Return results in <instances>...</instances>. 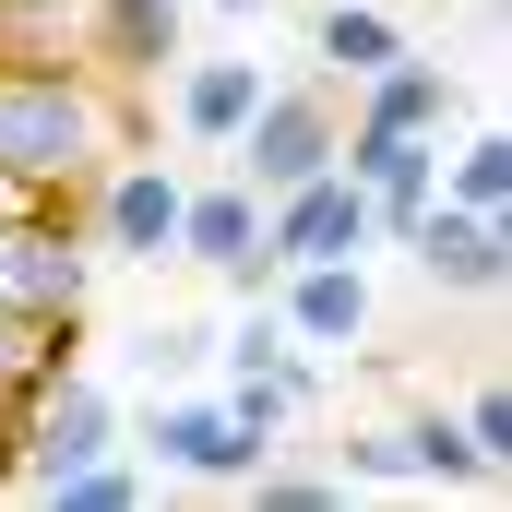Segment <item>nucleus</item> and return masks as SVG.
Instances as JSON below:
<instances>
[{"mask_svg": "<svg viewBox=\"0 0 512 512\" xmlns=\"http://www.w3.org/2000/svg\"><path fill=\"white\" fill-rule=\"evenodd\" d=\"M108 155H120V108H108L96 72H72V60H12V48H0V167H12V179L84 191Z\"/></svg>", "mask_w": 512, "mask_h": 512, "instance_id": "f257e3e1", "label": "nucleus"}, {"mask_svg": "<svg viewBox=\"0 0 512 512\" xmlns=\"http://www.w3.org/2000/svg\"><path fill=\"white\" fill-rule=\"evenodd\" d=\"M334 131H346V108H334L322 84H262L251 120L227 131V155H239V179L274 203V191H298L310 167H334Z\"/></svg>", "mask_w": 512, "mask_h": 512, "instance_id": "f03ea898", "label": "nucleus"}, {"mask_svg": "<svg viewBox=\"0 0 512 512\" xmlns=\"http://www.w3.org/2000/svg\"><path fill=\"white\" fill-rule=\"evenodd\" d=\"M84 274H96V251L72 227V191L0 215V310H84Z\"/></svg>", "mask_w": 512, "mask_h": 512, "instance_id": "7ed1b4c3", "label": "nucleus"}, {"mask_svg": "<svg viewBox=\"0 0 512 512\" xmlns=\"http://www.w3.org/2000/svg\"><path fill=\"white\" fill-rule=\"evenodd\" d=\"M370 239H382V227H370V191H358L346 167H310L298 191L262 203V251L274 262H358Z\"/></svg>", "mask_w": 512, "mask_h": 512, "instance_id": "20e7f679", "label": "nucleus"}, {"mask_svg": "<svg viewBox=\"0 0 512 512\" xmlns=\"http://www.w3.org/2000/svg\"><path fill=\"white\" fill-rule=\"evenodd\" d=\"M334 167L370 191V227L405 239V227H417V203L441 191V131H370V120H346V131H334Z\"/></svg>", "mask_w": 512, "mask_h": 512, "instance_id": "39448f33", "label": "nucleus"}, {"mask_svg": "<svg viewBox=\"0 0 512 512\" xmlns=\"http://www.w3.org/2000/svg\"><path fill=\"white\" fill-rule=\"evenodd\" d=\"M143 441H155V465H167V477H191V489H251V465L274 453V441L239 429V405H191V393H155Z\"/></svg>", "mask_w": 512, "mask_h": 512, "instance_id": "423d86ee", "label": "nucleus"}, {"mask_svg": "<svg viewBox=\"0 0 512 512\" xmlns=\"http://www.w3.org/2000/svg\"><path fill=\"white\" fill-rule=\"evenodd\" d=\"M405 251H417L429 286H453V298H501V286H512V227H501V215H477V203H441V191L417 203Z\"/></svg>", "mask_w": 512, "mask_h": 512, "instance_id": "0eeeda50", "label": "nucleus"}, {"mask_svg": "<svg viewBox=\"0 0 512 512\" xmlns=\"http://www.w3.org/2000/svg\"><path fill=\"white\" fill-rule=\"evenodd\" d=\"M179 191L167 167H96V251L108 262H179Z\"/></svg>", "mask_w": 512, "mask_h": 512, "instance_id": "6e6552de", "label": "nucleus"}, {"mask_svg": "<svg viewBox=\"0 0 512 512\" xmlns=\"http://www.w3.org/2000/svg\"><path fill=\"white\" fill-rule=\"evenodd\" d=\"M179 262L227 274V286H262L274 251H262V191L251 179H215V191H179Z\"/></svg>", "mask_w": 512, "mask_h": 512, "instance_id": "1a4fd4ad", "label": "nucleus"}, {"mask_svg": "<svg viewBox=\"0 0 512 512\" xmlns=\"http://www.w3.org/2000/svg\"><path fill=\"white\" fill-rule=\"evenodd\" d=\"M274 274H286L274 322H286L298 346H358V334H370V274H358V262H274Z\"/></svg>", "mask_w": 512, "mask_h": 512, "instance_id": "9d476101", "label": "nucleus"}, {"mask_svg": "<svg viewBox=\"0 0 512 512\" xmlns=\"http://www.w3.org/2000/svg\"><path fill=\"white\" fill-rule=\"evenodd\" d=\"M441 108H453V72L405 48V60H382V72L358 84V108H346V120H370V131H441Z\"/></svg>", "mask_w": 512, "mask_h": 512, "instance_id": "9b49d317", "label": "nucleus"}, {"mask_svg": "<svg viewBox=\"0 0 512 512\" xmlns=\"http://www.w3.org/2000/svg\"><path fill=\"white\" fill-rule=\"evenodd\" d=\"M84 370V310H0V393Z\"/></svg>", "mask_w": 512, "mask_h": 512, "instance_id": "f8f14e48", "label": "nucleus"}, {"mask_svg": "<svg viewBox=\"0 0 512 512\" xmlns=\"http://www.w3.org/2000/svg\"><path fill=\"white\" fill-rule=\"evenodd\" d=\"M310 60H322V72H346V84H370L382 60H405V24H393L382 0H322V36H310Z\"/></svg>", "mask_w": 512, "mask_h": 512, "instance_id": "ddd939ff", "label": "nucleus"}, {"mask_svg": "<svg viewBox=\"0 0 512 512\" xmlns=\"http://www.w3.org/2000/svg\"><path fill=\"white\" fill-rule=\"evenodd\" d=\"M262 96V60H179V131L191 143H227Z\"/></svg>", "mask_w": 512, "mask_h": 512, "instance_id": "4468645a", "label": "nucleus"}, {"mask_svg": "<svg viewBox=\"0 0 512 512\" xmlns=\"http://www.w3.org/2000/svg\"><path fill=\"white\" fill-rule=\"evenodd\" d=\"M96 60L108 72H167L179 60V0H96Z\"/></svg>", "mask_w": 512, "mask_h": 512, "instance_id": "2eb2a0df", "label": "nucleus"}, {"mask_svg": "<svg viewBox=\"0 0 512 512\" xmlns=\"http://www.w3.org/2000/svg\"><path fill=\"white\" fill-rule=\"evenodd\" d=\"M393 441H405V477H429V489H489V465H477L465 417H441V405H429V417H405Z\"/></svg>", "mask_w": 512, "mask_h": 512, "instance_id": "dca6fc26", "label": "nucleus"}, {"mask_svg": "<svg viewBox=\"0 0 512 512\" xmlns=\"http://www.w3.org/2000/svg\"><path fill=\"white\" fill-rule=\"evenodd\" d=\"M441 203H477V215H512V143H501V131H477V143L453 155Z\"/></svg>", "mask_w": 512, "mask_h": 512, "instance_id": "f3484780", "label": "nucleus"}, {"mask_svg": "<svg viewBox=\"0 0 512 512\" xmlns=\"http://www.w3.org/2000/svg\"><path fill=\"white\" fill-rule=\"evenodd\" d=\"M60 512H131L143 501V465H120V453H96V465H72L60 489H48Z\"/></svg>", "mask_w": 512, "mask_h": 512, "instance_id": "a211bd4d", "label": "nucleus"}, {"mask_svg": "<svg viewBox=\"0 0 512 512\" xmlns=\"http://www.w3.org/2000/svg\"><path fill=\"white\" fill-rule=\"evenodd\" d=\"M131 358H143V382H179V370H203V358H215V334H203V322H143V334H131Z\"/></svg>", "mask_w": 512, "mask_h": 512, "instance_id": "6ab92c4d", "label": "nucleus"}, {"mask_svg": "<svg viewBox=\"0 0 512 512\" xmlns=\"http://www.w3.org/2000/svg\"><path fill=\"white\" fill-rule=\"evenodd\" d=\"M465 441H477V465H489V477L512 465V382H501V370L465 393Z\"/></svg>", "mask_w": 512, "mask_h": 512, "instance_id": "aec40b11", "label": "nucleus"}, {"mask_svg": "<svg viewBox=\"0 0 512 512\" xmlns=\"http://www.w3.org/2000/svg\"><path fill=\"white\" fill-rule=\"evenodd\" d=\"M251 501H274V512H334V477H310V465H274V453H262V465H251Z\"/></svg>", "mask_w": 512, "mask_h": 512, "instance_id": "412c9836", "label": "nucleus"}, {"mask_svg": "<svg viewBox=\"0 0 512 512\" xmlns=\"http://www.w3.org/2000/svg\"><path fill=\"white\" fill-rule=\"evenodd\" d=\"M286 346H298V334H286V322H274V310H251V322H239V334H215V358H227V370H274V358H286Z\"/></svg>", "mask_w": 512, "mask_h": 512, "instance_id": "4be33fe9", "label": "nucleus"}, {"mask_svg": "<svg viewBox=\"0 0 512 512\" xmlns=\"http://www.w3.org/2000/svg\"><path fill=\"white\" fill-rule=\"evenodd\" d=\"M346 477H370V489H405V441H393V429H358V441H346Z\"/></svg>", "mask_w": 512, "mask_h": 512, "instance_id": "5701e85b", "label": "nucleus"}, {"mask_svg": "<svg viewBox=\"0 0 512 512\" xmlns=\"http://www.w3.org/2000/svg\"><path fill=\"white\" fill-rule=\"evenodd\" d=\"M24 203H48V191H36V179H12V167H0V215H24Z\"/></svg>", "mask_w": 512, "mask_h": 512, "instance_id": "b1692460", "label": "nucleus"}, {"mask_svg": "<svg viewBox=\"0 0 512 512\" xmlns=\"http://www.w3.org/2000/svg\"><path fill=\"white\" fill-rule=\"evenodd\" d=\"M215 12H262V0H215Z\"/></svg>", "mask_w": 512, "mask_h": 512, "instance_id": "393cba45", "label": "nucleus"}, {"mask_svg": "<svg viewBox=\"0 0 512 512\" xmlns=\"http://www.w3.org/2000/svg\"><path fill=\"white\" fill-rule=\"evenodd\" d=\"M310 12H322V0H310Z\"/></svg>", "mask_w": 512, "mask_h": 512, "instance_id": "a878e982", "label": "nucleus"}]
</instances>
